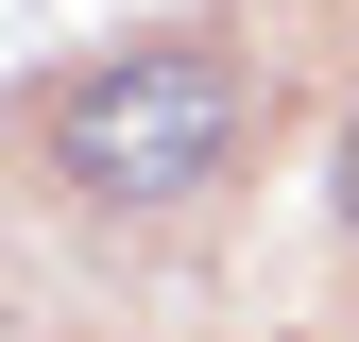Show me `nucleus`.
I'll return each instance as SVG.
<instances>
[{
    "label": "nucleus",
    "instance_id": "nucleus-1",
    "mask_svg": "<svg viewBox=\"0 0 359 342\" xmlns=\"http://www.w3.org/2000/svg\"><path fill=\"white\" fill-rule=\"evenodd\" d=\"M240 137H257V69L205 52V34H154V52H103V69L52 86V171H69L86 205H120V223L222 189Z\"/></svg>",
    "mask_w": 359,
    "mask_h": 342
},
{
    "label": "nucleus",
    "instance_id": "nucleus-2",
    "mask_svg": "<svg viewBox=\"0 0 359 342\" xmlns=\"http://www.w3.org/2000/svg\"><path fill=\"white\" fill-rule=\"evenodd\" d=\"M342 205H359V137H342Z\"/></svg>",
    "mask_w": 359,
    "mask_h": 342
}]
</instances>
